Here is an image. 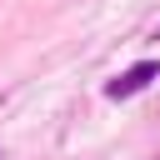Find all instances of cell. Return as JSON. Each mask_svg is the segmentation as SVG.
I'll return each mask as SVG.
<instances>
[{
  "label": "cell",
  "mask_w": 160,
  "mask_h": 160,
  "mask_svg": "<svg viewBox=\"0 0 160 160\" xmlns=\"http://www.w3.org/2000/svg\"><path fill=\"white\" fill-rule=\"evenodd\" d=\"M155 75H160V65H155V60H140V65H130L125 75H115V80L105 85V95H110V100H125V95L145 90V85L155 80Z\"/></svg>",
  "instance_id": "6da1fadb"
}]
</instances>
